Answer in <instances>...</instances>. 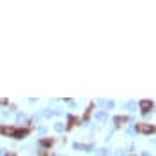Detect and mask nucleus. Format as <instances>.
I'll return each mask as SVG.
<instances>
[{
  "instance_id": "f257e3e1",
  "label": "nucleus",
  "mask_w": 156,
  "mask_h": 156,
  "mask_svg": "<svg viewBox=\"0 0 156 156\" xmlns=\"http://www.w3.org/2000/svg\"><path fill=\"white\" fill-rule=\"evenodd\" d=\"M135 129L138 133H144V135H149V133H154V126L153 124H147V122H138L135 126Z\"/></svg>"
},
{
  "instance_id": "f03ea898",
  "label": "nucleus",
  "mask_w": 156,
  "mask_h": 156,
  "mask_svg": "<svg viewBox=\"0 0 156 156\" xmlns=\"http://www.w3.org/2000/svg\"><path fill=\"white\" fill-rule=\"evenodd\" d=\"M138 107H140V110L146 114V112H149V110L153 108V101H151V99H142V101L138 103Z\"/></svg>"
},
{
  "instance_id": "7ed1b4c3",
  "label": "nucleus",
  "mask_w": 156,
  "mask_h": 156,
  "mask_svg": "<svg viewBox=\"0 0 156 156\" xmlns=\"http://www.w3.org/2000/svg\"><path fill=\"white\" fill-rule=\"evenodd\" d=\"M14 131H16V128H12V126H2V128H0V133L9 135V136L14 135Z\"/></svg>"
},
{
  "instance_id": "20e7f679",
  "label": "nucleus",
  "mask_w": 156,
  "mask_h": 156,
  "mask_svg": "<svg viewBox=\"0 0 156 156\" xmlns=\"http://www.w3.org/2000/svg\"><path fill=\"white\" fill-rule=\"evenodd\" d=\"M129 117L128 115H117V117H114V122H115V126H121V124H124Z\"/></svg>"
},
{
  "instance_id": "39448f33",
  "label": "nucleus",
  "mask_w": 156,
  "mask_h": 156,
  "mask_svg": "<svg viewBox=\"0 0 156 156\" xmlns=\"http://www.w3.org/2000/svg\"><path fill=\"white\" fill-rule=\"evenodd\" d=\"M30 133V129H16L14 131V138H25V135H29Z\"/></svg>"
},
{
  "instance_id": "423d86ee",
  "label": "nucleus",
  "mask_w": 156,
  "mask_h": 156,
  "mask_svg": "<svg viewBox=\"0 0 156 156\" xmlns=\"http://www.w3.org/2000/svg\"><path fill=\"white\" fill-rule=\"evenodd\" d=\"M76 121H78V117H75V115H69L68 117V129H71V128L76 124Z\"/></svg>"
},
{
  "instance_id": "0eeeda50",
  "label": "nucleus",
  "mask_w": 156,
  "mask_h": 156,
  "mask_svg": "<svg viewBox=\"0 0 156 156\" xmlns=\"http://www.w3.org/2000/svg\"><path fill=\"white\" fill-rule=\"evenodd\" d=\"M41 146L43 147H51L53 146V138H43V140H41Z\"/></svg>"
},
{
  "instance_id": "6e6552de",
  "label": "nucleus",
  "mask_w": 156,
  "mask_h": 156,
  "mask_svg": "<svg viewBox=\"0 0 156 156\" xmlns=\"http://www.w3.org/2000/svg\"><path fill=\"white\" fill-rule=\"evenodd\" d=\"M92 108H94V105H90V107L87 108V112H85V115H83V119H85V121H87L89 117H90V112H92Z\"/></svg>"
},
{
  "instance_id": "1a4fd4ad",
  "label": "nucleus",
  "mask_w": 156,
  "mask_h": 156,
  "mask_svg": "<svg viewBox=\"0 0 156 156\" xmlns=\"http://www.w3.org/2000/svg\"><path fill=\"white\" fill-rule=\"evenodd\" d=\"M0 105H7V99H0Z\"/></svg>"
},
{
  "instance_id": "9d476101",
  "label": "nucleus",
  "mask_w": 156,
  "mask_h": 156,
  "mask_svg": "<svg viewBox=\"0 0 156 156\" xmlns=\"http://www.w3.org/2000/svg\"><path fill=\"white\" fill-rule=\"evenodd\" d=\"M5 156H16V154H14V153H7Z\"/></svg>"
}]
</instances>
